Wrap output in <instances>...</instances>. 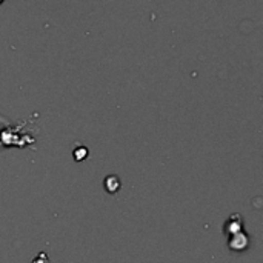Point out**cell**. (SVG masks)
<instances>
[{"instance_id": "7a4b0ae2", "label": "cell", "mask_w": 263, "mask_h": 263, "mask_svg": "<svg viewBox=\"0 0 263 263\" xmlns=\"http://www.w3.org/2000/svg\"><path fill=\"white\" fill-rule=\"evenodd\" d=\"M242 231V217L240 214H233L231 219L225 223V234L233 236Z\"/></svg>"}, {"instance_id": "277c9868", "label": "cell", "mask_w": 263, "mask_h": 263, "mask_svg": "<svg viewBox=\"0 0 263 263\" xmlns=\"http://www.w3.org/2000/svg\"><path fill=\"white\" fill-rule=\"evenodd\" d=\"M72 154H74V159L77 162H82V160H85L88 157V148L86 146H77Z\"/></svg>"}, {"instance_id": "3957f363", "label": "cell", "mask_w": 263, "mask_h": 263, "mask_svg": "<svg viewBox=\"0 0 263 263\" xmlns=\"http://www.w3.org/2000/svg\"><path fill=\"white\" fill-rule=\"evenodd\" d=\"M103 185H105V188H106V191L109 193V194H114V193H117L119 190H120V179L117 177V176H108L106 179H105V182H103Z\"/></svg>"}, {"instance_id": "6da1fadb", "label": "cell", "mask_w": 263, "mask_h": 263, "mask_svg": "<svg viewBox=\"0 0 263 263\" xmlns=\"http://www.w3.org/2000/svg\"><path fill=\"white\" fill-rule=\"evenodd\" d=\"M248 247V237L243 233L230 236V248L234 251H243Z\"/></svg>"}, {"instance_id": "5b68a950", "label": "cell", "mask_w": 263, "mask_h": 263, "mask_svg": "<svg viewBox=\"0 0 263 263\" xmlns=\"http://www.w3.org/2000/svg\"><path fill=\"white\" fill-rule=\"evenodd\" d=\"M3 2H5V0H0V5H2V3H3Z\"/></svg>"}]
</instances>
